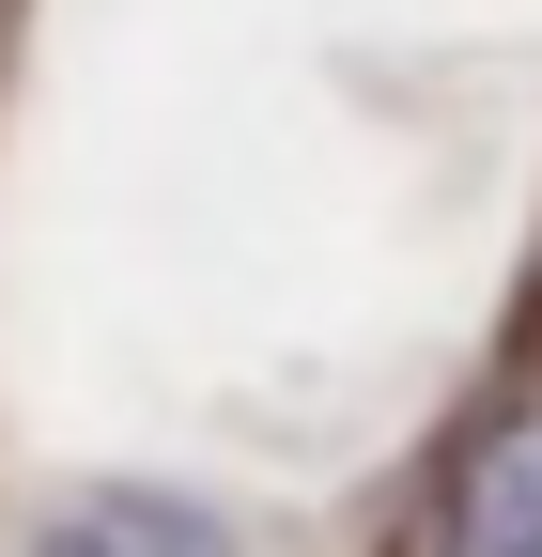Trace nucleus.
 <instances>
[{
	"mask_svg": "<svg viewBox=\"0 0 542 557\" xmlns=\"http://www.w3.org/2000/svg\"><path fill=\"white\" fill-rule=\"evenodd\" d=\"M47 557H218V527H186V511H156V496H124V511H78Z\"/></svg>",
	"mask_w": 542,
	"mask_h": 557,
	"instance_id": "nucleus-1",
	"label": "nucleus"
}]
</instances>
